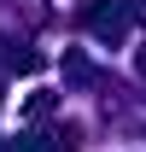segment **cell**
Listing matches in <instances>:
<instances>
[{
  "mask_svg": "<svg viewBox=\"0 0 146 152\" xmlns=\"http://www.w3.org/2000/svg\"><path fill=\"white\" fill-rule=\"evenodd\" d=\"M140 70H146V53H140Z\"/></svg>",
  "mask_w": 146,
  "mask_h": 152,
  "instance_id": "obj_2",
  "label": "cell"
},
{
  "mask_svg": "<svg viewBox=\"0 0 146 152\" xmlns=\"http://www.w3.org/2000/svg\"><path fill=\"white\" fill-rule=\"evenodd\" d=\"M93 29H99L105 41H117L123 35V18H117V12H93Z\"/></svg>",
  "mask_w": 146,
  "mask_h": 152,
  "instance_id": "obj_1",
  "label": "cell"
}]
</instances>
